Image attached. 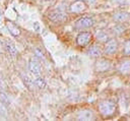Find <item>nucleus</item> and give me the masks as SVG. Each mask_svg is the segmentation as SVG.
<instances>
[{"label": "nucleus", "mask_w": 130, "mask_h": 121, "mask_svg": "<svg viewBox=\"0 0 130 121\" xmlns=\"http://www.w3.org/2000/svg\"><path fill=\"white\" fill-rule=\"evenodd\" d=\"M28 69L36 76H39L42 72V66H41L40 62L34 58L29 59V61H28Z\"/></svg>", "instance_id": "nucleus-8"}, {"label": "nucleus", "mask_w": 130, "mask_h": 121, "mask_svg": "<svg viewBox=\"0 0 130 121\" xmlns=\"http://www.w3.org/2000/svg\"><path fill=\"white\" fill-rule=\"evenodd\" d=\"M21 79H22V81H23L25 87H27L29 90H32V89H34V86H36V85H35V81L31 80L26 74H21Z\"/></svg>", "instance_id": "nucleus-16"}, {"label": "nucleus", "mask_w": 130, "mask_h": 121, "mask_svg": "<svg viewBox=\"0 0 130 121\" xmlns=\"http://www.w3.org/2000/svg\"><path fill=\"white\" fill-rule=\"evenodd\" d=\"M0 15H1V10H0Z\"/></svg>", "instance_id": "nucleus-26"}, {"label": "nucleus", "mask_w": 130, "mask_h": 121, "mask_svg": "<svg viewBox=\"0 0 130 121\" xmlns=\"http://www.w3.org/2000/svg\"><path fill=\"white\" fill-rule=\"evenodd\" d=\"M8 115V110H7V105L2 103L0 101V116L3 118H6Z\"/></svg>", "instance_id": "nucleus-18"}, {"label": "nucleus", "mask_w": 130, "mask_h": 121, "mask_svg": "<svg viewBox=\"0 0 130 121\" xmlns=\"http://www.w3.org/2000/svg\"><path fill=\"white\" fill-rule=\"evenodd\" d=\"M34 81H35V85H36L37 87H39V88H45L46 85H47L46 80H45L43 77H37Z\"/></svg>", "instance_id": "nucleus-17"}, {"label": "nucleus", "mask_w": 130, "mask_h": 121, "mask_svg": "<svg viewBox=\"0 0 130 121\" xmlns=\"http://www.w3.org/2000/svg\"><path fill=\"white\" fill-rule=\"evenodd\" d=\"M113 19L116 21V22H119V23H122V22H125L127 20L130 19V14L126 11H117L113 14Z\"/></svg>", "instance_id": "nucleus-10"}, {"label": "nucleus", "mask_w": 130, "mask_h": 121, "mask_svg": "<svg viewBox=\"0 0 130 121\" xmlns=\"http://www.w3.org/2000/svg\"><path fill=\"white\" fill-rule=\"evenodd\" d=\"M0 101L2 103H4L5 105H7V106H9V104H10V101L8 99V96L5 93H3V92H0Z\"/></svg>", "instance_id": "nucleus-19"}, {"label": "nucleus", "mask_w": 130, "mask_h": 121, "mask_svg": "<svg viewBox=\"0 0 130 121\" xmlns=\"http://www.w3.org/2000/svg\"><path fill=\"white\" fill-rule=\"evenodd\" d=\"M112 1H114V2H116L118 4H124V3H126L127 0H112Z\"/></svg>", "instance_id": "nucleus-24"}, {"label": "nucleus", "mask_w": 130, "mask_h": 121, "mask_svg": "<svg viewBox=\"0 0 130 121\" xmlns=\"http://www.w3.org/2000/svg\"><path fill=\"white\" fill-rule=\"evenodd\" d=\"M87 55L90 56V57H94V58H99L101 55H102V51L101 49L93 45V46H90L88 49H87Z\"/></svg>", "instance_id": "nucleus-14"}, {"label": "nucleus", "mask_w": 130, "mask_h": 121, "mask_svg": "<svg viewBox=\"0 0 130 121\" xmlns=\"http://www.w3.org/2000/svg\"><path fill=\"white\" fill-rule=\"evenodd\" d=\"M6 26H7V29H8V32L13 36V37H18L19 35H20V28L15 24V23H13V22H11V21H7L6 22Z\"/></svg>", "instance_id": "nucleus-12"}, {"label": "nucleus", "mask_w": 130, "mask_h": 121, "mask_svg": "<svg viewBox=\"0 0 130 121\" xmlns=\"http://www.w3.org/2000/svg\"><path fill=\"white\" fill-rule=\"evenodd\" d=\"M95 39L99 41V42H107L109 41L110 37H109V34L103 29H99L96 33H95Z\"/></svg>", "instance_id": "nucleus-15"}, {"label": "nucleus", "mask_w": 130, "mask_h": 121, "mask_svg": "<svg viewBox=\"0 0 130 121\" xmlns=\"http://www.w3.org/2000/svg\"><path fill=\"white\" fill-rule=\"evenodd\" d=\"M112 64L110 60L104 59V58H100L95 61L94 63V70L96 72H106L108 70H110Z\"/></svg>", "instance_id": "nucleus-6"}, {"label": "nucleus", "mask_w": 130, "mask_h": 121, "mask_svg": "<svg viewBox=\"0 0 130 121\" xmlns=\"http://www.w3.org/2000/svg\"><path fill=\"white\" fill-rule=\"evenodd\" d=\"M34 28H35V31H36V32H38V31L40 29V25H39V22H35V23H34Z\"/></svg>", "instance_id": "nucleus-23"}, {"label": "nucleus", "mask_w": 130, "mask_h": 121, "mask_svg": "<svg viewBox=\"0 0 130 121\" xmlns=\"http://www.w3.org/2000/svg\"><path fill=\"white\" fill-rule=\"evenodd\" d=\"M1 48H2V42L0 41V49H1Z\"/></svg>", "instance_id": "nucleus-25"}, {"label": "nucleus", "mask_w": 130, "mask_h": 121, "mask_svg": "<svg viewBox=\"0 0 130 121\" xmlns=\"http://www.w3.org/2000/svg\"><path fill=\"white\" fill-rule=\"evenodd\" d=\"M118 50V41L116 39H111L106 42L104 52L106 55H113Z\"/></svg>", "instance_id": "nucleus-7"}, {"label": "nucleus", "mask_w": 130, "mask_h": 121, "mask_svg": "<svg viewBox=\"0 0 130 121\" xmlns=\"http://www.w3.org/2000/svg\"><path fill=\"white\" fill-rule=\"evenodd\" d=\"M4 47H5V49L7 50V52L9 53V55H11L12 57H14V56L17 55V49H16L15 45H14L12 42L6 41V42L4 43Z\"/></svg>", "instance_id": "nucleus-13"}, {"label": "nucleus", "mask_w": 130, "mask_h": 121, "mask_svg": "<svg viewBox=\"0 0 130 121\" xmlns=\"http://www.w3.org/2000/svg\"><path fill=\"white\" fill-rule=\"evenodd\" d=\"M76 119L77 120H83V121L92 120V119H94V113L90 109H84V110H81L77 113Z\"/></svg>", "instance_id": "nucleus-9"}, {"label": "nucleus", "mask_w": 130, "mask_h": 121, "mask_svg": "<svg viewBox=\"0 0 130 121\" xmlns=\"http://www.w3.org/2000/svg\"><path fill=\"white\" fill-rule=\"evenodd\" d=\"M123 53L126 56H130V40L126 41L124 44V49H123Z\"/></svg>", "instance_id": "nucleus-20"}, {"label": "nucleus", "mask_w": 130, "mask_h": 121, "mask_svg": "<svg viewBox=\"0 0 130 121\" xmlns=\"http://www.w3.org/2000/svg\"><path fill=\"white\" fill-rule=\"evenodd\" d=\"M118 71L121 74H129L130 73V60H124L122 61L118 66Z\"/></svg>", "instance_id": "nucleus-11"}, {"label": "nucleus", "mask_w": 130, "mask_h": 121, "mask_svg": "<svg viewBox=\"0 0 130 121\" xmlns=\"http://www.w3.org/2000/svg\"><path fill=\"white\" fill-rule=\"evenodd\" d=\"M99 112L104 118H110L115 115L117 111V104L114 100H103L99 103Z\"/></svg>", "instance_id": "nucleus-1"}, {"label": "nucleus", "mask_w": 130, "mask_h": 121, "mask_svg": "<svg viewBox=\"0 0 130 121\" xmlns=\"http://www.w3.org/2000/svg\"><path fill=\"white\" fill-rule=\"evenodd\" d=\"M92 35L90 32H80L76 36V44L79 47H85L87 46L91 41Z\"/></svg>", "instance_id": "nucleus-3"}, {"label": "nucleus", "mask_w": 130, "mask_h": 121, "mask_svg": "<svg viewBox=\"0 0 130 121\" xmlns=\"http://www.w3.org/2000/svg\"><path fill=\"white\" fill-rule=\"evenodd\" d=\"M87 5L83 0H75L69 5V11L72 13H81L85 11Z\"/></svg>", "instance_id": "nucleus-5"}, {"label": "nucleus", "mask_w": 130, "mask_h": 121, "mask_svg": "<svg viewBox=\"0 0 130 121\" xmlns=\"http://www.w3.org/2000/svg\"><path fill=\"white\" fill-rule=\"evenodd\" d=\"M48 18L55 23H61L67 20V14L61 9H54L49 12Z\"/></svg>", "instance_id": "nucleus-2"}, {"label": "nucleus", "mask_w": 130, "mask_h": 121, "mask_svg": "<svg viewBox=\"0 0 130 121\" xmlns=\"http://www.w3.org/2000/svg\"><path fill=\"white\" fill-rule=\"evenodd\" d=\"M35 55H36V57H38V58H40V59H44V58H45L44 53H43L42 50L39 49V48H36V49H35Z\"/></svg>", "instance_id": "nucleus-21"}, {"label": "nucleus", "mask_w": 130, "mask_h": 121, "mask_svg": "<svg viewBox=\"0 0 130 121\" xmlns=\"http://www.w3.org/2000/svg\"><path fill=\"white\" fill-rule=\"evenodd\" d=\"M0 1H2V0H0Z\"/></svg>", "instance_id": "nucleus-27"}, {"label": "nucleus", "mask_w": 130, "mask_h": 121, "mask_svg": "<svg viewBox=\"0 0 130 121\" xmlns=\"http://www.w3.org/2000/svg\"><path fill=\"white\" fill-rule=\"evenodd\" d=\"M94 24V20L90 16H82L80 17L76 22H75V27L78 29H84V28H89Z\"/></svg>", "instance_id": "nucleus-4"}, {"label": "nucleus", "mask_w": 130, "mask_h": 121, "mask_svg": "<svg viewBox=\"0 0 130 121\" xmlns=\"http://www.w3.org/2000/svg\"><path fill=\"white\" fill-rule=\"evenodd\" d=\"M124 29H125V27H124L122 24H117V25L114 27V31H115L116 34H121V33L124 32Z\"/></svg>", "instance_id": "nucleus-22"}]
</instances>
